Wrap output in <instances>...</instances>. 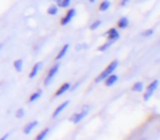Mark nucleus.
Segmentation results:
<instances>
[{
  "mask_svg": "<svg viewBox=\"0 0 160 140\" xmlns=\"http://www.w3.org/2000/svg\"><path fill=\"white\" fill-rule=\"evenodd\" d=\"M118 65H119V61H118V60H113V61H112V62L106 67V69H105L104 71H102V72L98 74V76L95 79V82H96V83H99V82H101V81H104V79H105L108 75H110L111 73H113V72L117 69Z\"/></svg>",
  "mask_w": 160,
  "mask_h": 140,
  "instance_id": "1",
  "label": "nucleus"
},
{
  "mask_svg": "<svg viewBox=\"0 0 160 140\" xmlns=\"http://www.w3.org/2000/svg\"><path fill=\"white\" fill-rule=\"evenodd\" d=\"M88 113H89V106H88L87 105H83V106L82 107L81 112L73 114V115L70 117L69 121H72L74 124H78V123H80L83 119H85V117L88 115Z\"/></svg>",
  "mask_w": 160,
  "mask_h": 140,
  "instance_id": "2",
  "label": "nucleus"
},
{
  "mask_svg": "<svg viewBox=\"0 0 160 140\" xmlns=\"http://www.w3.org/2000/svg\"><path fill=\"white\" fill-rule=\"evenodd\" d=\"M158 80H154L153 82H151L148 86H147V88H146V90H145V93H144V95H143V100L144 101H149L151 98H152V96L154 95V93L156 92V90L158 89Z\"/></svg>",
  "mask_w": 160,
  "mask_h": 140,
  "instance_id": "3",
  "label": "nucleus"
},
{
  "mask_svg": "<svg viewBox=\"0 0 160 140\" xmlns=\"http://www.w3.org/2000/svg\"><path fill=\"white\" fill-rule=\"evenodd\" d=\"M59 68H60V65L59 64H55L53 65L48 72L45 79H44V85L45 86H48L52 83V81L53 80V78L55 77V75L57 74L58 71H59Z\"/></svg>",
  "mask_w": 160,
  "mask_h": 140,
  "instance_id": "4",
  "label": "nucleus"
},
{
  "mask_svg": "<svg viewBox=\"0 0 160 140\" xmlns=\"http://www.w3.org/2000/svg\"><path fill=\"white\" fill-rule=\"evenodd\" d=\"M75 15H76V9L75 8H69L67 11L66 15L61 19V21H60L61 25H67V24H68L72 21V19L75 17Z\"/></svg>",
  "mask_w": 160,
  "mask_h": 140,
  "instance_id": "5",
  "label": "nucleus"
},
{
  "mask_svg": "<svg viewBox=\"0 0 160 140\" xmlns=\"http://www.w3.org/2000/svg\"><path fill=\"white\" fill-rule=\"evenodd\" d=\"M107 39L111 41H116L120 39V34L115 27H112L107 31Z\"/></svg>",
  "mask_w": 160,
  "mask_h": 140,
  "instance_id": "6",
  "label": "nucleus"
},
{
  "mask_svg": "<svg viewBox=\"0 0 160 140\" xmlns=\"http://www.w3.org/2000/svg\"><path fill=\"white\" fill-rule=\"evenodd\" d=\"M69 103H70V102L68 100V101H65V102H64L63 104H61L60 105H58V106L55 108V110L53 111V113H52V117L53 119H55L56 117H58V116H59V115H60V114H61V113H62L66 108H67V107H68V105H69Z\"/></svg>",
  "mask_w": 160,
  "mask_h": 140,
  "instance_id": "7",
  "label": "nucleus"
},
{
  "mask_svg": "<svg viewBox=\"0 0 160 140\" xmlns=\"http://www.w3.org/2000/svg\"><path fill=\"white\" fill-rule=\"evenodd\" d=\"M105 86L107 87H112L113 86L117 81H118V75L117 74H113V73H111L110 75H108L105 79Z\"/></svg>",
  "mask_w": 160,
  "mask_h": 140,
  "instance_id": "8",
  "label": "nucleus"
},
{
  "mask_svg": "<svg viewBox=\"0 0 160 140\" xmlns=\"http://www.w3.org/2000/svg\"><path fill=\"white\" fill-rule=\"evenodd\" d=\"M38 125V121H33L27 123V124L24 126V128H23V133H24L25 135H30L31 132H32Z\"/></svg>",
  "mask_w": 160,
  "mask_h": 140,
  "instance_id": "9",
  "label": "nucleus"
},
{
  "mask_svg": "<svg viewBox=\"0 0 160 140\" xmlns=\"http://www.w3.org/2000/svg\"><path fill=\"white\" fill-rule=\"evenodd\" d=\"M41 66H42V63H41V62H37V63H36V64L33 66V68H32L31 72L29 73V75H28V77H29L30 79H33V78H35V77L38 75V73L39 70L41 69Z\"/></svg>",
  "mask_w": 160,
  "mask_h": 140,
  "instance_id": "10",
  "label": "nucleus"
},
{
  "mask_svg": "<svg viewBox=\"0 0 160 140\" xmlns=\"http://www.w3.org/2000/svg\"><path fill=\"white\" fill-rule=\"evenodd\" d=\"M70 88H71V86H70V84L69 83H64L57 90H56V92H55V94H54V96L55 97H59V96H61V95H63L64 93H66L68 90H69L70 89Z\"/></svg>",
  "mask_w": 160,
  "mask_h": 140,
  "instance_id": "11",
  "label": "nucleus"
},
{
  "mask_svg": "<svg viewBox=\"0 0 160 140\" xmlns=\"http://www.w3.org/2000/svg\"><path fill=\"white\" fill-rule=\"evenodd\" d=\"M69 47H70V45H69L68 43H66V44H65L61 49H60V51L58 52L57 56L55 57V59H56V60H60V59H62V58L67 55L68 51L69 50Z\"/></svg>",
  "mask_w": 160,
  "mask_h": 140,
  "instance_id": "12",
  "label": "nucleus"
},
{
  "mask_svg": "<svg viewBox=\"0 0 160 140\" xmlns=\"http://www.w3.org/2000/svg\"><path fill=\"white\" fill-rule=\"evenodd\" d=\"M128 24H129V20L128 17H125V16L121 17L117 22V26L120 29H126L128 26Z\"/></svg>",
  "mask_w": 160,
  "mask_h": 140,
  "instance_id": "13",
  "label": "nucleus"
},
{
  "mask_svg": "<svg viewBox=\"0 0 160 140\" xmlns=\"http://www.w3.org/2000/svg\"><path fill=\"white\" fill-rule=\"evenodd\" d=\"M143 89H144V84H143V82L139 81V82H136V83L132 86L131 90L134 91V92H142V91L143 90Z\"/></svg>",
  "mask_w": 160,
  "mask_h": 140,
  "instance_id": "14",
  "label": "nucleus"
},
{
  "mask_svg": "<svg viewBox=\"0 0 160 140\" xmlns=\"http://www.w3.org/2000/svg\"><path fill=\"white\" fill-rule=\"evenodd\" d=\"M22 66H23V60L22 58H18L13 62V67L18 73H21L22 71Z\"/></svg>",
  "mask_w": 160,
  "mask_h": 140,
  "instance_id": "15",
  "label": "nucleus"
},
{
  "mask_svg": "<svg viewBox=\"0 0 160 140\" xmlns=\"http://www.w3.org/2000/svg\"><path fill=\"white\" fill-rule=\"evenodd\" d=\"M41 96H42V90H41V89H38V90H37L36 92H34L33 94L30 95V97H29V102H30V103L36 102V101L38 100Z\"/></svg>",
  "mask_w": 160,
  "mask_h": 140,
  "instance_id": "16",
  "label": "nucleus"
},
{
  "mask_svg": "<svg viewBox=\"0 0 160 140\" xmlns=\"http://www.w3.org/2000/svg\"><path fill=\"white\" fill-rule=\"evenodd\" d=\"M110 7H111V1H109V0H104V1H102V2L100 3V5H99V7H98V9H99L100 11H106V10H108V9L110 8Z\"/></svg>",
  "mask_w": 160,
  "mask_h": 140,
  "instance_id": "17",
  "label": "nucleus"
},
{
  "mask_svg": "<svg viewBox=\"0 0 160 140\" xmlns=\"http://www.w3.org/2000/svg\"><path fill=\"white\" fill-rule=\"evenodd\" d=\"M71 0H56V5L58 8H66L70 6Z\"/></svg>",
  "mask_w": 160,
  "mask_h": 140,
  "instance_id": "18",
  "label": "nucleus"
},
{
  "mask_svg": "<svg viewBox=\"0 0 160 140\" xmlns=\"http://www.w3.org/2000/svg\"><path fill=\"white\" fill-rule=\"evenodd\" d=\"M58 10H59V8H58L57 5L52 4V5H51V6L48 8V9H47V13H48L49 15L53 16V15H56V14L58 13Z\"/></svg>",
  "mask_w": 160,
  "mask_h": 140,
  "instance_id": "19",
  "label": "nucleus"
},
{
  "mask_svg": "<svg viewBox=\"0 0 160 140\" xmlns=\"http://www.w3.org/2000/svg\"><path fill=\"white\" fill-rule=\"evenodd\" d=\"M50 133V128H45V129H43L38 136H37V137H36V139L38 140H41V139H44L47 136H48V134Z\"/></svg>",
  "mask_w": 160,
  "mask_h": 140,
  "instance_id": "20",
  "label": "nucleus"
},
{
  "mask_svg": "<svg viewBox=\"0 0 160 140\" xmlns=\"http://www.w3.org/2000/svg\"><path fill=\"white\" fill-rule=\"evenodd\" d=\"M113 44V41H111V40H108L107 42H105V43H103L101 46H99L98 47V51H100V52H105V51H107L112 45Z\"/></svg>",
  "mask_w": 160,
  "mask_h": 140,
  "instance_id": "21",
  "label": "nucleus"
},
{
  "mask_svg": "<svg viewBox=\"0 0 160 140\" xmlns=\"http://www.w3.org/2000/svg\"><path fill=\"white\" fill-rule=\"evenodd\" d=\"M101 24H102V21L101 20H96V21H94L92 24H91V25H90V29L91 30H97L100 25H101Z\"/></svg>",
  "mask_w": 160,
  "mask_h": 140,
  "instance_id": "22",
  "label": "nucleus"
},
{
  "mask_svg": "<svg viewBox=\"0 0 160 140\" xmlns=\"http://www.w3.org/2000/svg\"><path fill=\"white\" fill-rule=\"evenodd\" d=\"M24 115H25V110H24L23 108H19V109L16 111V114H15L16 118L19 119V120L22 119V118L24 117Z\"/></svg>",
  "mask_w": 160,
  "mask_h": 140,
  "instance_id": "23",
  "label": "nucleus"
},
{
  "mask_svg": "<svg viewBox=\"0 0 160 140\" xmlns=\"http://www.w3.org/2000/svg\"><path fill=\"white\" fill-rule=\"evenodd\" d=\"M155 33V30L153 29V28H148V29H146L145 31H143L142 33V37H146V38H148V37H151V36H153V34Z\"/></svg>",
  "mask_w": 160,
  "mask_h": 140,
  "instance_id": "24",
  "label": "nucleus"
},
{
  "mask_svg": "<svg viewBox=\"0 0 160 140\" xmlns=\"http://www.w3.org/2000/svg\"><path fill=\"white\" fill-rule=\"evenodd\" d=\"M128 2H129V0H121V6L122 7H126L128 4Z\"/></svg>",
  "mask_w": 160,
  "mask_h": 140,
  "instance_id": "25",
  "label": "nucleus"
},
{
  "mask_svg": "<svg viewBox=\"0 0 160 140\" xmlns=\"http://www.w3.org/2000/svg\"><path fill=\"white\" fill-rule=\"evenodd\" d=\"M8 137V134H7V135H6V136H5V137H2V138H1V139H6V138H7V137Z\"/></svg>",
  "mask_w": 160,
  "mask_h": 140,
  "instance_id": "26",
  "label": "nucleus"
},
{
  "mask_svg": "<svg viewBox=\"0 0 160 140\" xmlns=\"http://www.w3.org/2000/svg\"><path fill=\"white\" fill-rule=\"evenodd\" d=\"M89 2H90V3H95L96 0H89Z\"/></svg>",
  "mask_w": 160,
  "mask_h": 140,
  "instance_id": "27",
  "label": "nucleus"
},
{
  "mask_svg": "<svg viewBox=\"0 0 160 140\" xmlns=\"http://www.w3.org/2000/svg\"><path fill=\"white\" fill-rule=\"evenodd\" d=\"M2 47H3V43H0V49H1Z\"/></svg>",
  "mask_w": 160,
  "mask_h": 140,
  "instance_id": "28",
  "label": "nucleus"
}]
</instances>
